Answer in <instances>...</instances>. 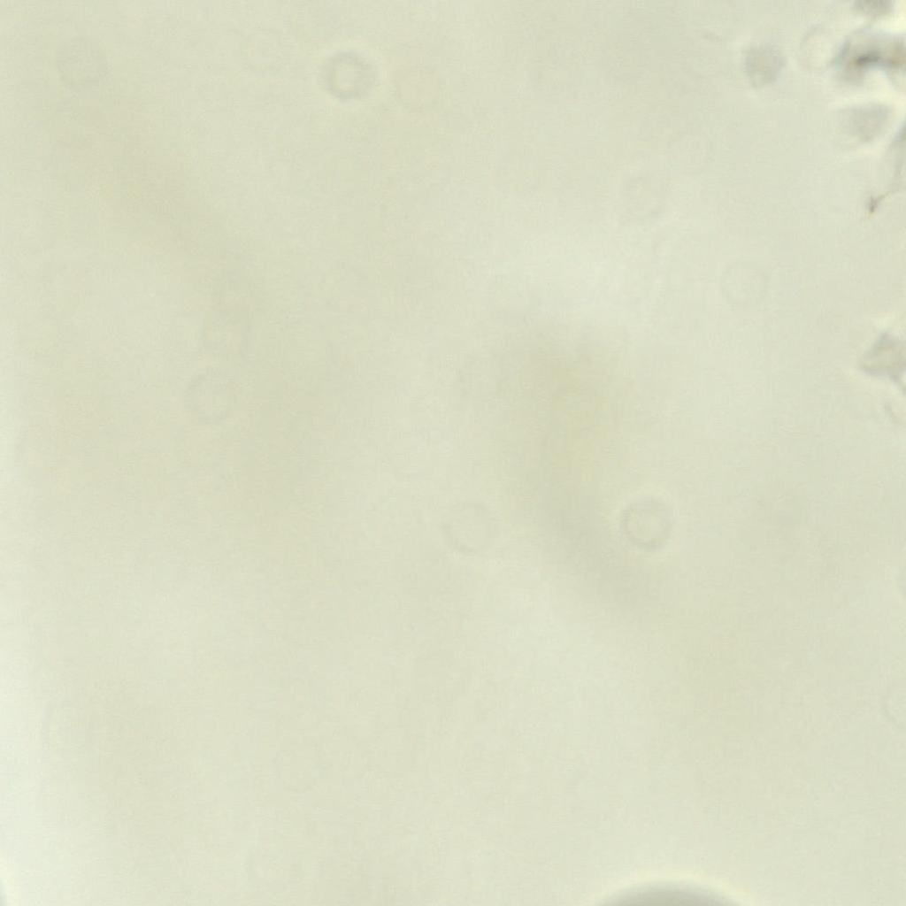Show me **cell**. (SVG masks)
Returning <instances> with one entry per match:
<instances>
[{
	"instance_id": "6da1fadb",
	"label": "cell",
	"mask_w": 906,
	"mask_h": 906,
	"mask_svg": "<svg viewBox=\"0 0 906 906\" xmlns=\"http://www.w3.org/2000/svg\"><path fill=\"white\" fill-rule=\"evenodd\" d=\"M603 904L645 906L718 905L726 902L704 889L682 883L646 885L616 894Z\"/></svg>"
}]
</instances>
